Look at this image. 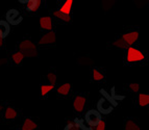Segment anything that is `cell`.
I'll return each mask as SVG.
<instances>
[{
	"instance_id": "1",
	"label": "cell",
	"mask_w": 149,
	"mask_h": 130,
	"mask_svg": "<svg viewBox=\"0 0 149 130\" xmlns=\"http://www.w3.org/2000/svg\"><path fill=\"white\" fill-rule=\"evenodd\" d=\"M19 51L27 57H32L37 55V46L32 41L24 40L19 44Z\"/></svg>"
},
{
	"instance_id": "2",
	"label": "cell",
	"mask_w": 149,
	"mask_h": 130,
	"mask_svg": "<svg viewBox=\"0 0 149 130\" xmlns=\"http://www.w3.org/2000/svg\"><path fill=\"white\" fill-rule=\"evenodd\" d=\"M145 59V54L143 51L136 47H128L126 51V62L127 63H139Z\"/></svg>"
},
{
	"instance_id": "3",
	"label": "cell",
	"mask_w": 149,
	"mask_h": 130,
	"mask_svg": "<svg viewBox=\"0 0 149 130\" xmlns=\"http://www.w3.org/2000/svg\"><path fill=\"white\" fill-rule=\"evenodd\" d=\"M102 121L101 113L98 111L97 109H91L86 113L85 117V122L86 124L90 126V127H94L97 124H99Z\"/></svg>"
},
{
	"instance_id": "4",
	"label": "cell",
	"mask_w": 149,
	"mask_h": 130,
	"mask_svg": "<svg viewBox=\"0 0 149 130\" xmlns=\"http://www.w3.org/2000/svg\"><path fill=\"white\" fill-rule=\"evenodd\" d=\"M22 16H21L20 12L18 10H10L6 13V22L10 24V25H18L19 23L22 22Z\"/></svg>"
},
{
	"instance_id": "5",
	"label": "cell",
	"mask_w": 149,
	"mask_h": 130,
	"mask_svg": "<svg viewBox=\"0 0 149 130\" xmlns=\"http://www.w3.org/2000/svg\"><path fill=\"white\" fill-rule=\"evenodd\" d=\"M121 39L124 41V43L129 47H132V45H134L139 40V31L134 30V31H129L124 35H122Z\"/></svg>"
},
{
	"instance_id": "6",
	"label": "cell",
	"mask_w": 149,
	"mask_h": 130,
	"mask_svg": "<svg viewBox=\"0 0 149 130\" xmlns=\"http://www.w3.org/2000/svg\"><path fill=\"white\" fill-rule=\"evenodd\" d=\"M113 108H114V106H113V105L111 104V102H109L105 98L99 99V101L97 103V110H98L100 113H103V115L111 113Z\"/></svg>"
},
{
	"instance_id": "7",
	"label": "cell",
	"mask_w": 149,
	"mask_h": 130,
	"mask_svg": "<svg viewBox=\"0 0 149 130\" xmlns=\"http://www.w3.org/2000/svg\"><path fill=\"white\" fill-rule=\"evenodd\" d=\"M55 41H56V35H55L54 31H48L41 37L39 44L40 45H51V44H54Z\"/></svg>"
},
{
	"instance_id": "8",
	"label": "cell",
	"mask_w": 149,
	"mask_h": 130,
	"mask_svg": "<svg viewBox=\"0 0 149 130\" xmlns=\"http://www.w3.org/2000/svg\"><path fill=\"white\" fill-rule=\"evenodd\" d=\"M40 27L41 29L45 30V31H52L53 28V22L52 18L49 16H44V17L40 18Z\"/></svg>"
},
{
	"instance_id": "9",
	"label": "cell",
	"mask_w": 149,
	"mask_h": 130,
	"mask_svg": "<svg viewBox=\"0 0 149 130\" xmlns=\"http://www.w3.org/2000/svg\"><path fill=\"white\" fill-rule=\"evenodd\" d=\"M86 102H87V99H86L85 96H77L75 97L74 101H73V108L76 113H82V110L85 109Z\"/></svg>"
},
{
	"instance_id": "10",
	"label": "cell",
	"mask_w": 149,
	"mask_h": 130,
	"mask_svg": "<svg viewBox=\"0 0 149 130\" xmlns=\"http://www.w3.org/2000/svg\"><path fill=\"white\" fill-rule=\"evenodd\" d=\"M20 2L26 3L25 6H26V10L28 12H31V13H36L39 10V8H41V4H42V1L41 0H27V1H23L21 0Z\"/></svg>"
},
{
	"instance_id": "11",
	"label": "cell",
	"mask_w": 149,
	"mask_h": 130,
	"mask_svg": "<svg viewBox=\"0 0 149 130\" xmlns=\"http://www.w3.org/2000/svg\"><path fill=\"white\" fill-rule=\"evenodd\" d=\"M10 25L5 20H0V39H4L10 35Z\"/></svg>"
},
{
	"instance_id": "12",
	"label": "cell",
	"mask_w": 149,
	"mask_h": 130,
	"mask_svg": "<svg viewBox=\"0 0 149 130\" xmlns=\"http://www.w3.org/2000/svg\"><path fill=\"white\" fill-rule=\"evenodd\" d=\"M72 6H73V0H66V1L62 4V6L60 8L58 12L64 14V15L70 16L71 10H72Z\"/></svg>"
},
{
	"instance_id": "13",
	"label": "cell",
	"mask_w": 149,
	"mask_h": 130,
	"mask_svg": "<svg viewBox=\"0 0 149 130\" xmlns=\"http://www.w3.org/2000/svg\"><path fill=\"white\" fill-rule=\"evenodd\" d=\"M38 128V124L31 119H25L21 126V130H36Z\"/></svg>"
},
{
	"instance_id": "14",
	"label": "cell",
	"mask_w": 149,
	"mask_h": 130,
	"mask_svg": "<svg viewBox=\"0 0 149 130\" xmlns=\"http://www.w3.org/2000/svg\"><path fill=\"white\" fill-rule=\"evenodd\" d=\"M3 115H4L5 120H10H10H15L16 118H17V115H18V111L14 107H10V106H8V107L5 108Z\"/></svg>"
},
{
	"instance_id": "15",
	"label": "cell",
	"mask_w": 149,
	"mask_h": 130,
	"mask_svg": "<svg viewBox=\"0 0 149 130\" xmlns=\"http://www.w3.org/2000/svg\"><path fill=\"white\" fill-rule=\"evenodd\" d=\"M71 92V84L70 83H63L56 88V93L61 96H67Z\"/></svg>"
},
{
	"instance_id": "16",
	"label": "cell",
	"mask_w": 149,
	"mask_h": 130,
	"mask_svg": "<svg viewBox=\"0 0 149 130\" xmlns=\"http://www.w3.org/2000/svg\"><path fill=\"white\" fill-rule=\"evenodd\" d=\"M138 104L141 107L149 106V94H139V96H138Z\"/></svg>"
},
{
	"instance_id": "17",
	"label": "cell",
	"mask_w": 149,
	"mask_h": 130,
	"mask_svg": "<svg viewBox=\"0 0 149 130\" xmlns=\"http://www.w3.org/2000/svg\"><path fill=\"white\" fill-rule=\"evenodd\" d=\"M24 58H25V55L19 50L16 51V52H14L12 54V60L14 62L15 65H21Z\"/></svg>"
},
{
	"instance_id": "18",
	"label": "cell",
	"mask_w": 149,
	"mask_h": 130,
	"mask_svg": "<svg viewBox=\"0 0 149 130\" xmlns=\"http://www.w3.org/2000/svg\"><path fill=\"white\" fill-rule=\"evenodd\" d=\"M54 85L53 84H42L41 85V88H40V93H41V96H46V95H48L51 91H53L54 90Z\"/></svg>"
},
{
	"instance_id": "19",
	"label": "cell",
	"mask_w": 149,
	"mask_h": 130,
	"mask_svg": "<svg viewBox=\"0 0 149 130\" xmlns=\"http://www.w3.org/2000/svg\"><path fill=\"white\" fill-rule=\"evenodd\" d=\"M52 15L54 16L55 18H57L58 20H61V21H64V22H66V23L71 22V16L64 15V14L60 13L58 10H54V12L52 13Z\"/></svg>"
},
{
	"instance_id": "20",
	"label": "cell",
	"mask_w": 149,
	"mask_h": 130,
	"mask_svg": "<svg viewBox=\"0 0 149 130\" xmlns=\"http://www.w3.org/2000/svg\"><path fill=\"white\" fill-rule=\"evenodd\" d=\"M124 130H140V126L138 125L134 121L129 120L125 123L124 125Z\"/></svg>"
},
{
	"instance_id": "21",
	"label": "cell",
	"mask_w": 149,
	"mask_h": 130,
	"mask_svg": "<svg viewBox=\"0 0 149 130\" xmlns=\"http://www.w3.org/2000/svg\"><path fill=\"white\" fill-rule=\"evenodd\" d=\"M92 78L95 81H101L104 79V75L97 69H93L92 70Z\"/></svg>"
},
{
	"instance_id": "22",
	"label": "cell",
	"mask_w": 149,
	"mask_h": 130,
	"mask_svg": "<svg viewBox=\"0 0 149 130\" xmlns=\"http://www.w3.org/2000/svg\"><path fill=\"white\" fill-rule=\"evenodd\" d=\"M113 45H114L115 47L117 48V49H125V48H127V45L125 44L124 41L122 40L121 38L117 39V40H116L114 43H113Z\"/></svg>"
},
{
	"instance_id": "23",
	"label": "cell",
	"mask_w": 149,
	"mask_h": 130,
	"mask_svg": "<svg viewBox=\"0 0 149 130\" xmlns=\"http://www.w3.org/2000/svg\"><path fill=\"white\" fill-rule=\"evenodd\" d=\"M46 78H47L48 82H49V84H53L54 85L55 83H56V80H57V77L56 75H55L54 73L50 72L47 74V76H46Z\"/></svg>"
},
{
	"instance_id": "24",
	"label": "cell",
	"mask_w": 149,
	"mask_h": 130,
	"mask_svg": "<svg viewBox=\"0 0 149 130\" xmlns=\"http://www.w3.org/2000/svg\"><path fill=\"white\" fill-rule=\"evenodd\" d=\"M100 93H101L102 95L104 96V97L103 98H105V99H107V101H109V102H111V104L113 105V106H116V105H117V102H116V101L114 100V99H113V97L112 96H109V94H107V92H105V91H100Z\"/></svg>"
},
{
	"instance_id": "25",
	"label": "cell",
	"mask_w": 149,
	"mask_h": 130,
	"mask_svg": "<svg viewBox=\"0 0 149 130\" xmlns=\"http://www.w3.org/2000/svg\"><path fill=\"white\" fill-rule=\"evenodd\" d=\"M128 89L132 91V93H138L140 91V84L139 83H130L128 85Z\"/></svg>"
},
{
	"instance_id": "26",
	"label": "cell",
	"mask_w": 149,
	"mask_h": 130,
	"mask_svg": "<svg viewBox=\"0 0 149 130\" xmlns=\"http://www.w3.org/2000/svg\"><path fill=\"white\" fill-rule=\"evenodd\" d=\"M105 127H107V125H105V122L102 120L99 124H97L96 126H94V127L92 128V130H105Z\"/></svg>"
},
{
	"instance_id": "27",
	"label": "cell",
	"mask_w": 149,
	"mask_h": 130,
	"mask_svg": "<svg viewBox=\"0 0 149 130\" xmlns=\"http://www.w3.org/2000/svg\"><path fill=\"white\" fill-rule=\"evenodd\" d=\"M65 130H79V129H77V128L74 126V124H73V123H70V124H68V125L66 126Z\"/></svg>"
},
{
	"instance_id": "28",
	"label": "cell",
	"mask_w": 149,
	"mask_h": 130,
	"mask_svg": "<svg viewBox=\"0 0 149 130\" xmlns=\"http://www.w3.org/2000/svg\"><path fill=\"white\" fill-rule=\"evenodd\" d=\"M2 44H3V40H2V39H0V47L2 46Z\"/></svg>"
},
{
	"instance_id": "29",
	"label": "cell",
	"mask_w": 149,
	"mask_h": 130,
	"mask_svg": "<svg viewBox=\"0 0 149 130\" xmlns=\"http://www.w3.org/2000/svg\"><path fill=\"white\" fill-rule=\"evenodd\" d=\"M0 109H1V107H0Z\"/></svg>"
}]
</instances>
